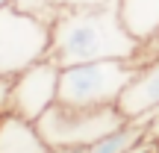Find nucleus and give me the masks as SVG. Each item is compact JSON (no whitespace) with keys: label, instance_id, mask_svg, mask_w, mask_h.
Returning <instances> with one entry per match:
<instances>
[{"label":"nucleus","instance_id":"nucleus-2","mask_svg":"<svg viewBox=\"0 0 159 153\" xmlns=\"http://www.w3.org/2000/svg\"><path fill=\"white\" fill-rule=\"evenodd\" d=\"M127 124L118 106H65V103H53L39 121L41 138L50 150H83L103 138L106 133L118 130Z\"/></svg>","mask_w":159,"mask_h":153},{"label":"nucleus","instance_id":"nucleus-3","mask_svg":"<svg viewBox=\"0 0 159 153\" xmlns=\"http://www.w3.org/2000/svg\"><path fill=\"white\" fill-rule=\"evenodd\" d=\"M136 65L124 59H103L59 68V100L65 106H118V97L136 77Z\"/></svg>","mask_w":159,"mask_h":153},{"label":"nucleus","instance_id":"nucleus-14","mask_svg":"<svg viewBox=\"0 0 159 153\" xmlns=\"http://www.w3.org/2000/svg\"><path fill=\"white\" fill-rule=\"evenodd\" d=\"M133 153H148V150H139V147H136V150H133Z\"/></svg>","mask_w":159,"mask_h":153},{"label":"nucleus","instance_id":"nucleus-10","mask_svg":"<svg viewBox=\"0 0 159 153\" xmlns=\"http://www.w3.org/2000/svg\"><path fill=\"white\" fill-rule=\"evenodd\" d=\"M9 6H15L18 12H24V15H33L39 18V21L44 24H53L59 15V0H9Z\"/></svg>","mask_w":159,"mask_h":153},{"label":"nucleus","instance_id":"nucleus-12","mask_svg":"<svg viewBox=\"0 0 159 153\" xmlns=\"http://www.w3.org/2000/svg\"><path fill=\"white\" fill-rule=\"evenodd\" d=\"M94 3H106V0H59V6H94Z\"/></svg>","mask_w":159,"mask_h":153},{"label":"nucleus","instance_id":"nucleus-11","mask_svg":"<svg viewBox=\"0 0 159 153\" xmlns=\"http://www.w3.org/2000/svg\"><path fill=\"white\" fill-rule=\"evenodd\" d=\"M159 56V35L153 41H148V44H142L139 47V56H136V68H142V65H148L150 59H156Z\"/></svg>","mask_w":159,"mask_h":153},{"label":"nucleus","instance_id":"nucleus-4","mask_svg":"<svg viewBox=\"0 0 159 153\" xmlns=\"http://www.w3.org/2000/svg\"><path fill=\"white\" fill-rule=\"evenodd\" d=\"M50 56V24L24 15L15 6L0 9V77L12 79Z\"/></svg>","mask_w":159,"mask_h":153},{"label":"nucleus","instance_id":"nucleus-5","mask_svg":"<svg viewBox=\"0 0 159 153\" xmlns=\"http://www.w3.org/2000/svg\"><path fill=\"white\" fill-rule=\"evenodd\" d=\"M56 100H59V65L44 59V62H35L33 68L21 71L18 77H12L6 112L35 124Z\"/></svg>","mask_w":159,"mask_h":153},{"label":"nucleus","instance_id":"nucleus-9","mask_svg":"<svg viewBox=\"0 0 159 153\" xmlns=\"http://www.w3.org/2000/svg\"><path fill=\"white\" fill-rule=\"evenodd\" d=\"M144 136H148V124H142V121H127L118 130H112L103 138H97L94 144L83 147L80 153H133L136 147H142Z\"/></svg>","mask_w":159,"mask_h":153},{"label":"nucleus","instance_id":"nucleus-6","mask_svg":"<svg viewBox=\"0 0 159 153\" xmlns=\"http://www.w3.org/2000/svg\"><path fill=\"white\" fill-rule=\"evenodd\" d=\"M118 109L127 121H150V115L159 109V56L136 71L124 94L118 97Z\"/></svg>","mask_w":159,"mask_h":153},{"label":"nucleus","instance_id":"nucleus-13","mask_svg":"<svg viewBox=\"0 0 159 153\" xmlns=\"http://www.w3.org/2000/svg\"><path fill=\"white\" fill-rule=\"evenodd\" d=\"M3 6H9V0H0V9H3Z\"/></svg>","mask_w":159,"mask_h":153},{"label":"nucleus","instance_id":"nucleus-1","mask_svg":"<svg viewBox=\"0 0 159 153\" xmlns=\"http://www.w3.org/2000/svg\"><path fill=\"white\" fill-rule=\"evenodd\" d=\"M139 41L118 18V0L94 6H62L50 24V62L59 68L103 59H124L136 65Z\"/></svg>","mask_w":159,"mask_h":153},{"label":"nucleus","instance_id":"nucleus-8","mask_svg":"<svg viewBox=\"0 0 159 153\" xmlns=\"http://www.w3.org/2000/svg\"><path fill=\"white\" fill-rule=\"evenodd\" d=\"M118 18L139 44L159 35V0H118Z\"/></svg>","mask_w":159,"mask_h":153},{"label":"nucleus","instance_id":"nucleus-7","mask_svg":"<svg viewBox=\"0 0 159 153\" xmlns=\"http://www.w3.org/2000/svg\"><path fill=\"white\" fill-rule=\"evenodd\" d=\"M0 153H50L39 127L12 112L0 115Z\"/></svg>","mask_w":159,"mask_h":153}]
</instances>
